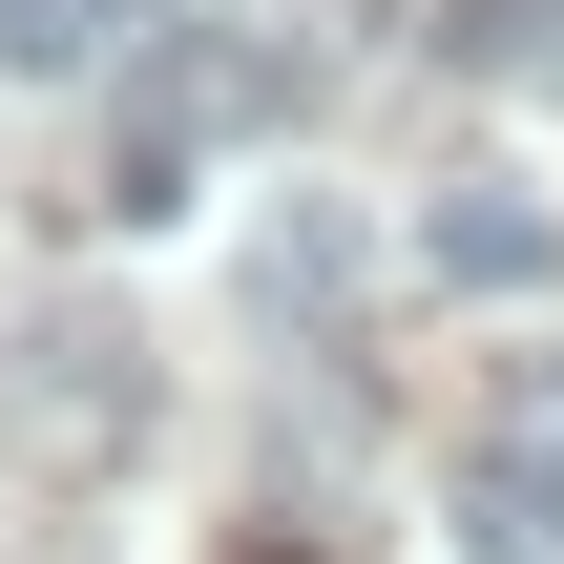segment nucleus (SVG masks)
<instances>
[{"label": "nucleus", "mask_w": 564, "mask_h": 564, "mask_svg": "<svg viewBox=\"0 0 564 564\" xmlns=\"http://www.w3.org/2000/svg\"><path fill=\"white\" fill-rule=\"evenodd\" d=\"M460 523H481L502 564H564V440H544V419H502V440L460 460Z\"/></svg>", "instance_id": "nucleus-4"}, {"label": "nucleus", "mask_w": 564, "mask_h": 564, "mask_svg": "<svg viewBox=\"0 0 564 564\" xmlns=\"http://www.w3.org/2000/svg\"><path fill=\"white\" fill-rule=\"evenodd\" d=\"M0 440L63 460V481L126 460V440H147V335H126V314H42V335H0Z\"/></svg>", "instance_id": "nucleus-2"}, {"label": "nucleus", "mask_w": 564, "mask_h": 564, "mask_svg": "<svg viewBox=\"0 0 564 564\" xmlns=\"http://www.w3.org/2000/svg\"><path fill=\"white\" fill-rule=\"evenodd\" d=\"M544 251H564L544 188H440V209H419V272H440V293H544Z\"/></svg>", "instance_id": "nucleus-3"}, {"label": "nucleus", "mask_w": 564, "mask_h": 564, "mask_svg": "<svg viewBox=\"0 0 564 564\" xmlns=\"http://www.w3.org/2000/svg\"><path fill=\"white\" fill-rule=\"evenodd\" d=\"M167 0H0V84H105Z\"/></svg>", "instance_id": "nucleus-5"}, {"label": "nucleus", "mask_w": 564, "mask_h": 564, "mask_svg": "<svg viewBox=\"0 0 564 564\" xmlns=\"http://www.w3.org/2000/svg\"><path fill=\"white\" fill-rule=\"evenodd\" d=\"M105 84H126V147H105V209H188V167H209V147H230V126L272 105V63H251V42H126Z\"/></svg>", "instance_id": "nucleus-1"}, {"label": "nucleus", "mask_w": 564, "mask_h": 564, "mask_svg": "<svg viewBox=\"0 0 564 564\" xmlns=\"http://www.w3.org/2000/svg\"><path fill=\"white\" fill-rule=\"evenodd\" d=\"M523 419H544V440H564V356H544V377H523Z\"/></svg>", "instance_id": "nucleus-7"}, {"label": "nucleus", "mask_w": 564, "mask_h": 564, "mask_svg": "<svg viewBox=\"0 0 564 564\" xmlns=\"http://www.w3.org/2000/svg\"><path fill=\"white\" fill-rule=\"evenodd\" d=\"M440 63H460V84H544V105H564V0H460Z\"/></svg>", "instance_id": "nucleus-6"}]
</instances>
